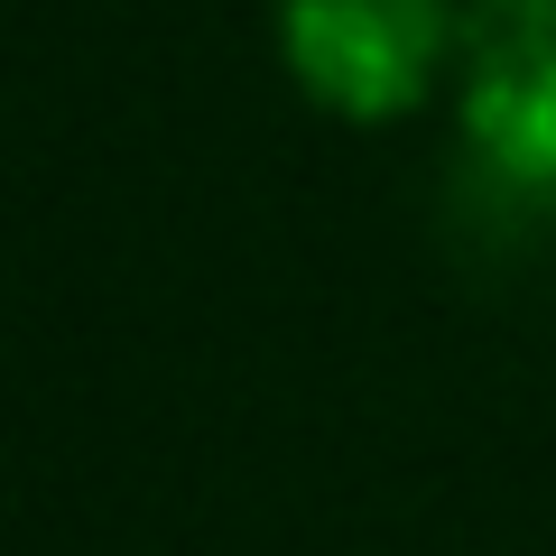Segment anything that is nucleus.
<instances>
[{
	"mask_svg": "<svg viewBox=\"0 0 556 556\" xmlns=\"http://www.w3.org/2000/svg\"><path fill=\"white\" fill-rule=\"evenodd\" d=\"M269 38L325 121L399 130L455 93L464 0H269Z\"/></svg>",
	"mask_w": 556,
	"mask_h": 556,
	"instance_id": "1",
	"label": "nucleus"
},
{
	"mask_svg": "<svg viewBox=\"0 0 556 556\" xmlns=\"http://www.w3.org/2000/svg\"><path fill=\"white\" fill-rule=\"evenodd\" d=\"M445 102L482 177L556 195V0H464Z\"/></svg>",
	"mask_w": 556,
	"mask_h": 556,
	"instance_id": "2",
	"label": "nucleus"
}]
</instances>
